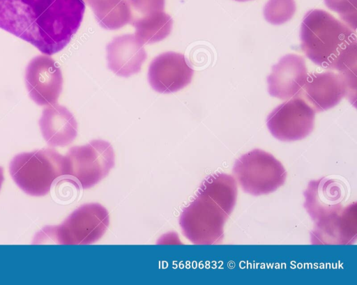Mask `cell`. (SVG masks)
Returning a JSON list of instances; mask_svg holds the SVG:
<instances>
[{"label": "cell", "mask_w": 357, "mask_h": 285, "mask_svg": "<svg viewBox=\"0 0 357 285\" xmlns=\"http://www.w3.org/2000/svg\"><path fill=\"white\" fill-rule=\"evenodd\" d=\"M84 10L83 0H0V28L50 56L70 43Z\"/></svg>", "instance_id": "6da1fadb"}, {"label": "cell", "mask_w": 357, "mask_h": 285, "mask_svg": "<svg viewBox=\"0 0 357 285\" xmlns=\"http://www.w3.org/2000/svg\"><path fill=\"white\" fill-rule=\"evenodd\" d=\"M237 197L234 177L216 173L199 186L195 199L185 207L179 218L184 236L195 245H215L223 238L224 224Z\"/></svg>", "instance_id": "7a4b0ae2"}, {"label": "cell", "mask_w": 357, "mask_h": 285, "mask_svg": "<svg viewBox=\"0 0 357 285\" xmlns=\"http://www.w3.org/2000/svg\"><path fill=\"white\" fill-rule=\"evenodd\" d=\"M355 31L325 10H310L301 23V49L315 64L338 70L357 51Z\"/></svg>", "instance_id": "3957f363"}, {"label": "cell", "mask_w": 357, "mask_h": 285, "mask_svg": "<svg viewBox=\"0 0 357 285\" xmlns=\"http://www.w3.org/2000/svg\"><path fill=\"white\" fill-rule=\"evenodd\" d=\"M11 177L27 194H47L54 183L64 176V156L52 148H43L15 155L9 166Z\"/></svg>", "instance_id": "277c9868"}, {"label": "cell", "mask_w": 357, "mask_h": 285, "mask_svg": "<svg viewBox=\"0 0 357 285\" xmlns=\"http://www.w3.org/2000/svg\"><path fill=\"white\" fill-rule=\"evenodd\" d=\"M109 224V213L104 206L87 203L73 211L62 224L46 226L38 235L60 245H89L104 235Z\"/></svg>", "instance_id": "5b68a950"}, {"label": "cell", "mask_w": 357, "mask_h": 285, "mask_svg": "<svg viewBox=\"0 0 357 285\" xmlns=\"http://www.w3.org/2000/svg\"><path fill=\"white\" fill-rule=\"evenodd\" d=\"M233 173L243 190L259 196L275 192L285 182L284 166L273 155L255 149L238 158Z\"/></svg>", "instance_id": "8992f818"}, {"label": "cell", "mask_w": 357, "mask_h": 285, "mask_svg": "<svg viewBox=\"0 0 357 285\" xmlns=\"http://www.w3.org/2000/svg\"><path fill=\"white\" fill-rule=\"evenodd\" d=\"M114 166L113 148L109 142L101 139L73 146L64 156V176L73 178L83 189L98 183Z\"/></svg>", "instance_id": "52a82bcc"}, {"label": "cell", "mask_w": 357, "mask_h": 285, "mask_svg": "<svg viewBox=\"0 0 357 285\" xmlns=\"http://www.w3.org/2000/svg\"><path fill=\"white\" fill-rule=\"evenodd\" d=\"M315 111L302 98L295 96L278 106L268 116L272 135L283 141L304 139L314 128Z\"/></svg>", "instance_id": "ba28073f"}, {"label": "cell", "mask_w": 357, "mask_h": 285, "mask_svg": "<svg viewBox=\"0 0 357 285\" xmlns=\"http://www.w3.org/2000/svg\"><path fill=\"white\" fill-rule=\"evenodd\" d=\"M25 83L30 98L36 104H56L63 85L60 67L48 55L37 56L26 68Z\"/></svg>", "instance_id": "9c48e42d"}, {"label": "cell", "mask_w": 357, "mask_h": 285, "mask_svg": "<svg viewBox=\"0 0 357 285\" xmlns=\"http://www.w3.org/2000/svg\"><path fill=\"white\" fill-rule=\"evenodd\" d=\"M193 69L183 54L167 52L156 56L151 63L148 79L157 92L169 93L188 85L192 78Z\"/></svg>", "instance_id": "30bf717a"}, {"label": "cell", "mask_w": 357, "mask_h": 285, "mask_svg": "<svg viewBox=\"0 0 357 285\" xmlns=\"http://www.w3.org/2000/svg\"><path fill=\"white\" fill-rule=\"evenodd\" d=\"M346 194L344 183L337 179L322 178L312 180L304 192V206L317 222L342 210Z\"/></svg>", "instance_id": "8fae6325"}, {"label": "cell", "mask_w": 357, "mask_h": 285, "mask_svg": "<svg viewBox=\"0 0 357 285\" xmlns=\"http://www.w3.org/2000/svg\"><path fill=\"white\" fill-rule=\"evenodd\" d=\"M307 75L304 59L297 54H287L272 67L267 77L268 93L281 100L298 96Z\"/></svg>", "instance_id": "7c38bea8"}, {"label": "cell", "mask_w": 357, "mask_h": 285, "mask_svg": "<svg viewBox=\"0 0 357 285\" xmlns=\"http://www.w3.org/2000/svg\"><path fill=\"white\" fill-rule=\"evenodd\" d=\"M356 203L316 222L311 234L312 244L348 245L355 241L357 233Z\"/></svg>", "instance_id": "4fadbf2b"}, {"label": "cell", "mask_w": 357, "mask_h": 285, "mask_svg": "<svg viewBox=\"0 0 357 285\" xmlns=\"http://www.w3.org/2000/svg\"><path fill=\"white\" fill-rule=\"evenodd\" d=\"M302 93L315 112L323 111L335 107L347 96V88L339 73L314 72L307 75Z\"/></svg>", "instance_id": "5bb4252c"}, {"label": "cell", "mask_w": 357, "mask_h": 285, "mask_svg": "<svg viewBox=\"0 0 357 285\" xmlns=\"http://www.w3.org/2000/svg\"><path fill=\"white\" fill-rule=\"evenodd\" d=\"M106 52L108 68L125 77L138 73L146 59L144 45L132 34L115 37L107 44Z\"/></svg>", "instance_id": "9a60e30c"}, {"label": "cell", "mask_w": 357, "mask_h": 285, "mask_svg": "<svg viewBox=\"0 0 357 285\" xmlns=\"http://www.w3.org/2000/svg\"><path fill=\"white\" fill-rule=\"evenodd\" d=\"M39 125L44 139L53 147L69 145L77 134L74 116L66 107L57 104L43 109Z\"/></svg>", "instance_id": "2e32d148"}, {"label": "cell", "mask_w": 357, "mask_h": 285, "mask_svg": "<svg viewBox=\"0 0 357 285\" xmlns=\"http://www.w3.org/2000/svg\"><path fill=\"white\" fill-rule=\"evenodd\" d=\"M98 24L105 29L115 30L131 23L133 16L127 0H89Z\"/></svg>", "instance_id": "e0dca14e"}, {"label": "cell", "mask_w": 357, "mask_h": 285, "mask_svg": "<svg viewBox=\"0 0 357 285\" xmlns=\"http://www.w3.org/2000/svg\"><path fill=\"white\" fill-rule=\"evenodd\" d=\"M131 24L135 27V36L144 45L167 38L171 33L173 21L168 14L161 11L134 18Z\"/></svg>", "instance_id": "ac0fdd59"}, {"label": "cell", "mask_w": 357, "mask_h": 285, "mask_svg": "<svg viewBox=\"0 0 357 285\" xmlns=\"http://www.w3.org/2000/svg\"><path fill=\"white\" fill-rule=\"evenodd\" d=\"M294 0H268L264 8L266 20L274 25L284 24L294 15Z\"/></svg>", "instance_id": "d6986e66"}, {"label": "cell", "mask_w": 357, "mask_h": 285, "mask_svg": "<svg viewBox=\"0 0 357 285\" xmlns=\"http://www.w3.org/2000/svg\"><path fill=\"white\" fill-rule=\"evenodd\" d=\"M331 10L336 12L351 27L356 31L357 23V0H324Z\"/></svg>", "instance_id": "ffe728a7"}, {"label": "cell", "mask_w": 357, "mask_h": 285, "mask_svg": "<svg viewBox=\"0 0 357 285\" xmlns=\"http://www.w3.org/2000/svg\"><path fill=\"white\" fill-rule=\"evenodd\" d=\"M131 10L137 13L139 16L151 15L164 11L165 0H127ZM135 17V18H136ZM134 19V18H133Z\"/></svg>", "instance_id": "44dd1931"}, {"label": "cell", "mask_w": 357, "mask_h": 285, "mask_svg": "<svg viewBox=\"0 0 357 285\" xmlns=\"http://www.w3.org/2000/svg\"><path fill=\"white\" fill-rule=\"evenodd\" d=\"M4 177H3V171L2 167H0V190L1 188L2 183L3 182Z\"/></svg>", "instance_id": "7402d4cb"}, {"label": "cell", "mask_w": 357, "mask_h": 285, "mask_svg": "<svg viewBox=\"0 0 357 285\" xmlns=\"http://www.w3.org/2000/svg\"><path fill=\"white\" fill-rule=\"evenodd\" d=\"M236 1H249V0H236Z\"/></svg>", "instance_id": "603a6c76"}]
</instances>
